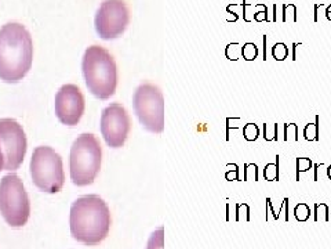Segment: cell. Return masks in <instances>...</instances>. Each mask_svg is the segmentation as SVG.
Returning a JSON list of instances; mask_svg holds the SVG:
<instances>
[{
    "mask_svg": "<svg viewBox=\"0 0 331 249\" xmlns=\"http://www.w3.org/2000/svg\"><path fill=\"white\" fill-rule=\"evenodd\" d=\"M86 86L100 100H108L116 92L118 67L113 56L101 46H90L82 60Z\"/></svg>",
    "mask_w": 331,
    "mask_h": 249,
    "instance_id": "cell-3",
    "label": "cell"
},
{
    "mask_svg": "<svg viewBox=\"0 0 331 249\" xmlns=\"http://www.w3.org/2000/svg\"><path fill=\"white\" fill-rule=\"evenodd\" d=\"M304 138L306 141H319L320 140V116L316 115L314 122H309L304 128Z\"/></svg>",
    "mask_w": 331,
    "mask_h": 249,
    "instance_id": "cell-12",
    "label": "cell"
},
{
    "mask_svg": "<svg viewBox=\"0 0 331 249\" xmlns=\"http://www.w3.org/2000/svg\"><path fill=\"white\" fill-rule=\"evenodd\" d=\"M327 177H329V180H331V163L327 166Z\"/></svg>",
    "mask_w": 331,
    "mask_h": 249,
    "instance_id": "cell-35",
    "label": "cell"
},
{
    "mask_svg": "<svg viewBox=\"0 0 331 249\" xmlns=\"http://www.w3.org/2000/svg\"><path fill=\"white\" fill-rule=\"evenodd\" d=\"M225 56L229 61H238L242 58V44L238 42L229 43L225 47Z\"/></svg>",
    "mask_w": 331,
    "mask_h": 249,
    "instance_id": "cell-19",
    "label": "cell"
},
{
    "mask_svg": "<svg viewBox=\"0 0 331 249\" xmlns=\"http://www.w3.org/2000/svg\"><path fill=\"white\" fill-rule=\"evenodd\" d=\"M314 222H319V220H323V222H329L330 220V216H329V206L326 204H314Z\"/></svg>",
    "mask_w": 331,
    "mask_h": 249,
    "instance_id": "cell-22",
    "label": "cell"
},
{
    "mask_svg": "<svg viewBox=\"0 0 331 249\" xmlns=\"http://www.w3.org/2000/svg\"><path fill=\"white\" fill-rule=\"evenodd\" d=\"M298 9L296 4L293 3H287L283 4V22H298Z\"/></svg>",
    "mask_w": 331,
    "mask_h": 249,
    "instance_id": "cell-14",
    "label": "cell"
},
{
    "mask_svg": "<svg viewBox=\"0 0 331 249\" xmlns=\"http://www.w3.org/2000/svg\"><path fill=\"white\" fill-rule=\"evenodd\" d=\"M326 18H327L329 21H331V4H329L327 9H326Z\"/></svg>",
    "mask_w": 331,
    "mask_h": 249,
    "instance_id": "cell-32",
    "label": "cell"
},
{
    "mask_svg": "<svg viewBox=\"0 0 331 249\" xmlns=\"http://www.w3.org/2000/svg\"><path fill=\"white\" fill-rule=\"evenodd\" d=\"M102 150L93 133H82L70 148L69 171L73 184L79 187L93 184L101 169Z\"/></svg>",
    "mask_w": 331,
    "mask_h": 249,
    "instance_id": "cell-4",
    "label": "cell"
},
{
    "mask_svg": "<svg viewBox=\"0 0 331 249\" xmlns=\"http://www.w3.org/2000/svg\"><path fill=\"white\" fill-rule=\"evenodd\" d=\"M31 176L34 184L43 192L57 194L64 187L65 173L60 154L47 146L36 147L31 158Z\"/></svg>",
    "mask_w": 331,
    "mask_h": 249,
    "instance_id": "cell-5",
    "label": "cell"
},
{
    "mask_svg": "<svg viewBox=\"0 0 331 249\" xmlns=\"http://www.w3.org/2000/svg\"><path fill=\"white\" fill-rule=\"evenodd\" d=\"M236 220H250V206L247 204H236Z\"/></svg>",
    "mask_w": 331,
    "mask_h": 249,
    "instance_id": "cell-27",
    "label": "cell"
},
{
    "mask_svg": "<svg viewBox=\"0 0 331 249\" xmlns=\"http://www.w3.org/2000/svg\"><path fill=\"white\" fill-rule=\"evenodd\" d=\"M110 223L109 206L98 195L77 198L70 206V232L82 244L98 245L108 237Z\"/></svg>",
    "mask_w": 331,
    "mask_h": 249,
    "instance_id": "cell-2",
    "label": "cell"
},
{
    "mask_svg": "<svg viewBox=\"0 0 331 249\" xmlns=\"http://www.w3.org/2000/svg\"><path fill=\"white\" fill-rule=\"evenodd\" d=\"M258 137H260V128L255 123L250 122V123H246L243 126V138L246 141L251 143V141H255Z\"/></svg>",
    "mask_w": 331,
    "mask_h": 249,
    "instance_id": "cell-18",
    "label": "cell"
},
{
    "mask_svg": "<svg viewBox=\"0 0 331 249\" xmlns=\"http://www.w3.org/2000/svg\"><path fill=\"white\" fill-rule=\"evenodd\" d=\"M263 177L266 181H279V159L276 163H268L263 169Z\"/></svg>",
    "mask_w": 331,
    "mask_h": 249,
    "instance_id": "cell-16",
    "label": "cell"
},
{
    "mask_svg": "<svg viewBox=\"0 0 331 249\" xmlns=\"http://www.w3.org/2000/svg\"><path fill=\"white\" fill-rule=\"evenodd\" d=\"M133 108L139 123L151 133L164 130V97L159 86L141 83L133 95Z\"/></svg>",
    "mask_w": 331,
    "mask_h": 249,
    "instance_id": "cell-7",
    "label": "cell"
},
{
    "mask_svg": "<svg viewBox=\"0 0 331 249\" xmlns=\"http://www.w3.org/2000/svg\"><path fill=\"white\" fill-rule=\"evenodd\" d=\"M131 119L127 110L119 103H112L101 112V134L110 148H120L127 141Z\"/></svg>",
    "mask_w": 331,
    "mask_h": 249,
    "instance_id": "cell-10",
    "label": "cell"
},
{
    "mask_svg": "<svg viewBox=\"0 0 331 249\" xmlns=\"http://www.w3.org/2000/svg\"><path fill=\"white\" fill-rule=\"evenodd\" d=\"M314 162L311 158H297V181H299V176L301 173L308 172L309 169H312Z\"/></svg>",
    "mask_w": 331,
    "mask_h": 249,
    "instance_id": "cell-26",
    "label": "cell"
},
{
    "mask_svg": "<svg viewBox=\"0 0 331 249\" xmlns=\"http://www.w3.org/2000/svg\"><path fill=\"white\" fill-rule=\"evenodd\" d=\"M272 57L275 61H284L289 57V47L283 42L275 43L272 46Z\"/></svg>",
    "mask_w": 331,
    "mask_h": 249,
    "instance_id": "cell-15",
    "label": "cell"
},
{
    "mask_svg": "<svg viewBox=\"0 0 331 249\" xmlns=\"http://www.w3.org/2000/svg\"><path fill=\"white\" fill-rule=\"evenodd\" d=\"M226 168L229 169L228 172L225 173L226 180L229 181H239V166L236 163H229L226 165Z\"/></svg>",
    "mask_w": 331,
    "mask_h": 249,
    "instance_id": "cell-28",
    "label": "cell"
},
{
    "mask_svg": "<svg viewBox=\"0 0 331 249\" xmlns=\"http://www.w3.org/2000/svg\"><path fill=\"white\" fill-rule=\"evenodd\" d=\"M34 43L25 26L9 22L0 29V79L6 83L21 82L32 67Z\"/></svg>",
    "mask_w": 331,
    "mask_h": 249,
    "instance_id": "cell-1",
    "label": "cell"
},
{
    "mask_svg": "<svg viewBox=\"0 0 331 249\" xmlns=\"http://www.w3.org/2000/svg\"><path fill=\"white\" fill-rule=\"evenodd\" d=\"M312 215L311 208L305 202H299L296 208H294V217L297 219L298 222H306Z\"/></svg>",
    "mask_w": 331,
    "mask_h": 249,
    "instance_id": "cell-17",
    "label": "cell"
},
{
    "mask_svg": "<svg viewBox=\"0 0 331 249\" xmlns=\"http://www.w3.org/2000/svg\"><path fill=\"white\" fill-rule=\"evenodd\" d=\"M320 7H323V3H320V4H314V22H319V9H320Z\"/></svg>",
    "mask_w": 331,
    "mask_h": 249,
    "instance_id": "cell-29",
    "label": "cell"
},
{
    "mask_svg": "<svg viewBox=\"0 0 331 249\" xmlns=\"http://www.w3.org/2000/svg\"><path fill=\"white\" fill-rule=\"evenodd\" d=\"M262 137L265 141H278V123H263Z\"/></svg>",
    "mask_w": 331,
    "mask_h": 249,
    "instance_id": "cell-21",
    "label": "cell"
},
{
    "mask_svg": "<svg viewBox=\"0 0 331 249\" xmlns=\"http://www.w3.org/2000/svg\"><path fill=\"white\" fill-rule=\"evenodd\" d=\"M146 249H164V229L159 227L151 234Z\"/></svg>",
    "mask_w": 331,
    "mask_h": 249,
    "instance_id": "cell-13",
    "label": "cell"
},
{
    "mask_svg": "<svg viewBox=\"0 0 331 249\" xmlns=\"http://www.w3.org/2000/svg\"><path fill=\"white\" fill-rule=\"evenodd\" d=\"M94 24L102 40L118 39L130 24V9L126 0H104L97 10Z\"/></svg>",
    "mask_w": 331,
    "mask_h": 249,
    "instance_id": "cell-8",
    "label": "cell"
},
{
    "mask_svg": "<svg viewBox=\"0 0 331 249\" xmlns=\"http://www.w3.org/2000/svg\"><path fill=\"white\" fill-rule=\"evenodd\" d=\"M253 9L257 10L254 14L255 22H263V21H265V22H271V19L268 17V7H266L265 4L258 3V4L253 6Z\"/></svg>",
    "mask_w": 331,
    "mask_h": 249,
    "instance_id": "cell-24",
    "label": "cell"
},
{
    "mask_svg": "<svg viewBox=\"0 0 331 249\" xmlns=\"http://www.w3.org/2000/svg\"><path fill=\"white\" fill-rule=\"evenodd\" d=\"M266 35H263V61H266Z\"/></svg>",
    "mask_w": 331,
    "mask_h": 249,
    "instance_id": "cell-31",
    "label": "cell"
},
{
    "mask_svg": "<svg viewBox=\"0 0 331 249\" xmlns=\"http://www.w3.org/2000/svg\"><path fill=\"white\" fill-rule=\"evenodd\" d=\"M272 22H276V4H273V18Z\"/></svg>",
    "mask_w": 331,
    "mask_h": 249,
    "instance_id": "cell-34",
    "label": "cell"
},
{
    "mask_svg": "<svg viewBox=\"0 0 331 249\" xmlns=\"http://www.w3.org/2000/svg\"><path fill=\"white\" fill-rule=\"evenodd\" d=\"M85 96L76 85H64L55 96V115L61 123L76 126L85 114Z\"/></svg>",
    "mask_w": 331,
    "mask_h": 249,
    "instance_id": "cell-11",
    "label": "cell"
},
{
    "mask_svg": "<svg viewBox=\"0 0 331 249\" xmlns=\"http://www.w3.org/2000/svg\"><path fill=\"white\" fill-rule=\"evenodd\" d=\"M4 171V155H3V150H1V143H0V172Z\"/></svg>",
    "mask_w": 331,
    "mask_h": 249,
    "instance_id": "cell-30",
    "label": "cell"
},
{
    "mask_svg": "<svg viewBox=\"0 0 331 249\" xmlns=\"http://www.w3.org/2000/svg\"><path fill=\"white\" fill-rule=\"evenodd\" d=\"M0 212L11 227H22L29 219V197L17 174L10 173L0 181Z\"/></svg>",
    "mask_w": 331,
    "mask_h": 249,
    "instance_id": "cell-6",
    "label": "cell"
},
{
    "mask_svg": "<svg viewBox=\"0 0 331 249\" xmlns=\"http://www.w3.org/2000/svg\"><path fill=\"white\" fill-rule=\"evenodd\" d=\"M243 174H244V181H258V166L255 163H244Z\"/></svg>",
    "mask_w": 331,
    "mask_h": 249,
    "instance_id": "cell-25",
    "label": "cell"
},
{
    "mask_svg": "<svg viewBox=\"0 0 331 249\" xmlns=\"http://www.w3.org/2000/svg\"><path fill=\"white\" fill-rule=\"evenodd\" d=\"M242 57L246 61H254L258 57V47L257 44L247 42L242 46Z\"/></svg>",
    "mask_w": 331,
    "mask_h": 249,
    "instance_id": "cell-20",
    "label": "cell"
},
{
    "mask_svg": "<svg viewBox=\"0 0 331 249\" xmlns=\"http://www.w3.org/2000/svg\"><path fill=\"white\" fill-rule=\"evenodd\" d=\"M0 143L4 155V171H17L28 148L25 132L14 119H0Z\"/></svg>",
    "mask_w": 331,
    "mask_h": 249,
    "instance_id": "cell-9",
    "label": "cell"
},
{
    "mask_svg": "<svg viewBox=\"0 0 331 249\" xmlns=\"http://www.w3.org/2000/svg\"><path fill=\"white\" fill-rule=\"evenodd\" d=\"M284 141H298V125L291 122V123H284Z\"/></svg>",
    "mask_w": 331,
    "mask_h": 249,
    "instance_id": "cell-23",
    "label": "cell"
},
{
    "mask_svg": "<svg viewBox=\"0 0 331 249\" xmlns=\"http://www.w3.org/2000/svg\"><path fill=\"white\" fill-rule=\"evenodd\" d=\"M297 47H298L297 43L293 44V57H291V60H293V61L297 60V54H296V49H297Z\"/></svg>",
    "mask_w": 331,
    "mask_h": 249,
    "instance_id": "cell-33",
    "label": "cell"
}]
</instances>
